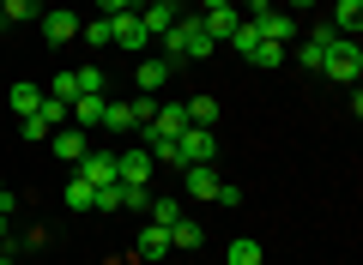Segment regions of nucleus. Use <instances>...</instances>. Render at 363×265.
<instances>
[{"label":"nucleus","mask_w":363,"mask_h":265,"mask_svg":"<svg viewBox=\"0 0 363 265\" xmlns=\"http://www.w3.org/2000/svg\"><path fill=\"white\" fill-rule=\"evenodd\" d=\"M224 265H260V247H255L248 235H236L230 247H224Z\"/></svg>","instance_id":"23"},{"label":"nucleus","mask_w":363,"mask_h":265,"mask_svg":"<svg viewBox=\"0 0 363 265\" xmlns=\"http://www.w3.org/2000/svg\"><path fill=\"white\" fill-rule=\"evenodd\" d=\"M104 109H109V90H85V97H73V126L97 133V126H104Z\"/></svg>","instance_id":"10"},{"label":"nucleus","mask_w":363,"mask_h":265,"mask_svg":"<svg viewBox=\"0 0 363 265\" xmlns=\"http://www.w3.org/2000/svg\"><path fill=\"white\" fill-rule=\"evenodd\" d=\"M248 30H255V42H279V49H285V42L297 37V18H291V13H255Z\"/></svg>","instance_id":"7"},{"label":"nucleus","mask_w":363,"mask_h":265,"mask_svg":"<svg viewBox=\"0 0 363 265\" xmlns=\"http://www.w3.org/2000/svg\"><path fill=\"white\" fill-rule=\"evenodd\" d=\"M169 247H176V241H169V229H164V223H152V229H140V259H164Z\"/></svg>","instance_id":"17"},{"label":"nucleus","mask_w":363,"mask_h":265,"mask_svg":"<svg viewBox=\"0 0 363 265\" xmlns=\"http://www.w3.org/2000/svg\"><path fill=\"white\" fill-rule=\"evenodd\" d=\"M188 109V126H218V102L212 97H194V102H182Z\"/></svg>","instance_id":"20"},{"label":"nucleus","mask_w":363,"mask_h":265,"mask_svg":"<svg viewBox=\"0 0 363 265\" xmlns=\"http://www.w3.org/2000/svg\"><path fill=\"white\" fill-rule=\"evenodd\" d=\"M145 211H152V223H176V217H182V199H176V193H152V205H145Z\"/></svg>","instance_id":"19"},{"label":"nucleus","mask_w":363,"mask_h":265,"mask_svg":"<svg viewBox=\"0 0 363 265\" xmlns=\"http://www.w3.org/2000/svg\"><path fill=\"white\" fill-rule=\"evenodd\" d=\"M182 133H188V109H182V102H157V114L140 126L145 145H152V139H182Z\"/></svg>","instance_id":"4"},{"label":"nucleus","mask_w":363,"mask_h":265,"mask_svg":"<svg viewBox=\"0 0 363 265\" xmlns=\"http://www.w3.org/2000/svg\"><path fill=\"white\" fill-rule=\"evenodd\" d=\"M236 25H242V13H236V6H212V13H200V30H206L212 42H230Z\"/></svg>","instance_id":"12"},{"label":"nucleus","mask_w":363,"mask_h":265,"mask_svg":"<svg viewBox=\"0 0 363 265\" xmlns=\"http://www.w3.org/2000/svg\"><path fill=\"white\" fill-rule=\"evenodd\" d=\"M55 126L43 121V114H25V121H18V139H49Z\"/></svg>","instance_id":"31"},{"label":"nucleus","mask_w":363,"mask_h":265,"mask_svg":"<svg viewBox=\"0 0 363 265\" xmlns=\"http://www.w3.org/2000/svg\"><path fill=\"white\" fill-rule=\"evenodd\" d=\"M279 61H285V49H279V42H255V49H248V66H260V73H272Z\"/></svg>","instance_id":"24"},{"label":"nucleus","mask_w":363,"mask_h":265,"mask_svg":"<svg viewBox=\"0 0 363 265\" xmlns=\"http://www.w3.org/2000/svg\"><path fill=\"white\" fill-rule=\"evenodd\" d=\"M67 205H73V211H91V181H67Z\"/></svg>","instance_id":"30"},{"label":"nucleus","mask_w":363,"mask_h":265,"mask_svg":"<svg viewBox=\"0 0 363 265\" xmlns=\"http://www.w3.org/2000/svg\"><path fill=\"white\" fill-rule=\"evenodd\" d=\"M49 145H55V157H61L67 169H79V157L91 151V133H85V126H73V121H67V126H55V133H49Z\"/></svg>","instance_id":"6"},{"label":"nucleus","mask_w":363,"mask_h":265,"mask_svg":"<svg viewBox=\"0 0 363 265\" xmlns=\"http://www.w3.org/2000/svg\"><path fill=\"white\" fill-rule=\"evenodd\" d=\"M73 85H79V97H85V90H109V73H104V66H79Z\"/></svg>","instance_id":"28"},{"label":"nucleus","mask_w":363,"mask_h":265,"mask_svg":"<svg viewBox=\"0 0 363 265\" xmlns=\"http://www.w3.org/2000/svg\"><path fill=\"white\" fill-rule=\"evenodd\" d=\"M128 109H133V126H145V121H152V114H157V97H145V90H140V97H133Z\"/></svg>","instance_id":"32"},{"label":"nucleus","mask_w":363,"mask_h":265,"mask_svg":"<svg viewBox=\"0 0 363 265\" xmlns=\"http://www.w3.org/2000/svg\"><path fill=\"white\" fill-rule=\"evenodd\" d=\"M91 211H121V181H109V187H91Z\"/></svg>","instance_id":"27"},{"label":"nucleus","mask_w":363,"mask_h":265,"mask_svg":"<svg viewBox=\"0 0 363 265\" xmlns=\"http://www.w3.org/2000/svg\"><path fill=\"white\" fill-rule=\"evenodd\" d=\"M140 6H176V0H140Z\"/></svg>","instance_id":"38"},{"label":"nucleus","mask_w":363,"mask_h":265,"mask_svg":"<svg viewBox=\"0 0 363 265\" xmlns=\"http://www.w3.org/2000/svg\"><path fill=\"white\" fill-rule=\"evenodd\" d=\"M116 175L128 181V187H152L157 163H152V151H145V145H128V151H116Z\"/></svg>","instance_id":"5"},{"label":"nucleus","mask_w":363,"mask_h":265,"mask_svg":"<svg viewBox=\"0 0 363 265\" xmlns=\"http://www.w3.org/2000/svg\"><path fill=\"white\" fill-rule=\"evenodd\" d=\"M133 85H140L145 97H157V90L169 85V61H164V54H157V61H140V66H133Z\"/></svg>","instance_id":"15"},{"label":"nucleus","mask_w":363,"mask_h":265,"mask_svg":"<svg viewBox=\"0 0 363 265\" xmlns=\"http://www.w3.org/2000/svg\"><path fill=\"white\" fill-rule=\"evenodd\" d=\"M321 73L333 78V85H357V78H363V49H357V37H333V42H327Z\"/></svg>","instance_id":"2"},{"label":"nucleus","mask_w":363,"mask_h":265,"mask_svg":"<svg viewBox=\"0 0 363 265\" xmlns=\"http://www.w3.org/2000/svg\"><path fill=\"white\" fill-rule=\"evenodd\" d=\"M97 133H140V126H133V109H128V102H109Z\"/></svg>","instance_id":"18"},{"label":"nucleus","mask_w":363,"mask_h":265,"mask_svg":"<svg viewBox=\"0 0 363 265\" xmlns=\"http://www.w3.org/2000/svg\"><path fill=\"white\" fill-rule=\"evenodd\" d=\"M157 49H164V61L176 66V61H206V54L218 49V42H212L206 30H200V18H194V13H176V25H169L164 37H157Z\"/></svg>","instance_id":"1"},{"label":"nucleus","mask_w":363,"mask_h":265,"mask_svg":"<svg viewBox=\"0 0 363 265\" xmlns=\"http://www.w3.org/2000/svg\"><path fill=\"white\" fill-rule=\"evenodd\" d=\"M109 42H116V49H145L140 18H133V13H116V18H109Z\"/></svg>","instance_id":"14"},{"label":"nucleus","mask_w":363,"mask_h":265,"mask_svg":"<svg viewBox=\"0 0 363 265\" xmlns=\"http://www.w3.org/2000/svg\"><path fill=\"white\" fill-rule=\"evenodd\" d=\"M333 37H339V30H333V25H321L315 37H303V42H297V66H303V73H321V61H327V42H333Z\"/></svg>","instance_id":"11"},{"label":"nucleus","mask_w":363,"mask_h":265,"mask_svg":"<svg viewBox=\"0 0 363 265\" xmlns=\"http://www.w3.org/2000/svg\"><path fill=\"white\" fill-rule=\"evenodd\" d=\"M37 109H43V90H37V85H13V114H18V121L37 114Z\"/></svg>","instance_id":"22"},{"label":"nucleus","mask_w":363,"mask_h":265,"mask_svg":"<svg viewBox=\"0 0 363 265\" xmlns=\"http://www.w3.org/2000/svg\"><path fill=\"white\" fill-rule=\"evenodd\" d=\"M97 13H104V18H116V13H133V0H97Z\"/></svg>","instance_id":"34"},{"label":"nucleus","mask_w":363,"mask_h":265,"mask_svg":"<svg viewBox=\"0 0 363 265\" xmlns=\"http://www.w3.org/2000/svg\"><path fill=\"white\" fill-rule=\"evenodd\" d=\"M79 42H85V49H109V18H91V25H79Z\"/></svg>","instance_id":"26"},{"label":"nucleus","mask_w":363,"mask_h":265,"mask_svg":"<svg viewBox=\"0 0 363 265\" xmlns=\"http://www.w3.org/2000/svg\"><path fill=\"white\" fill-rule=\"evenodd\" d=\"M37 25H43V42H49V49H67V42H79V18L67 13V6H61V13H43Z\"/></svg>","instance_id":"9"},{"label":"nucleus","mask_w":363,"mask_h":265,"mask_svg":"<svg viewBox=\"0 0 363 265\" xmlns=\"http://www.w3.org/2000/svg\"><path fill=\"white\" fill-rule=\"evenodd\" d=\"M0 18L6 25H25V18H43V6L37 0H0Z\"/></svg>","instance_id":"21"},{"label":"nucleus","mask_w":363,"mask_h":265,"mask_svg":"<svg viewBox=\"0 0 363 265\" xmlns=\"http://www.w3.org/2000/svg\"><path fill=\"white\" fill-rule=\"evenodd\" d=\"M218 187H224V175L212 163H188L182 169V193H188V199H218Z\"/></svg>","instance_id":"8"},{"label":"nucleus","mask_w":363,"mask_h":265,"mask_svg":"<svg viewBox=\"0 0 363 265\" xmlns=\"http://www.w3.org/2000/svg\"><path fill=\"white\" fill-rule=\"evenodd\" d=\"M0 211H13V193H6V181H0Z\"/></svg>","instance_id":"37"},{"label":"nucleus","mask_w":363,"mask_h":265,"mask_svg":"<svg viewBox=\"0 0 363 265\" xmlns=\"http://www.w3.org/2000/svg\"><path fill=\"white\" fill-rule=\"evenodd\" d=\"M327 25L339 30V37H357V25H363V0H333V18Z\"/></svg>","instance_id":"16"},{"label":"nucleus","mask_w":363,"mask_h":265,"mask_svg":"<svg viewBox=\"0 0 363 265\" xmlns=\"http://www.w3.org/2000/svg\"><path fill=\"white\" fill-rule=\"evenodd\" d=\"M176 13L182 6H133V18H140V30H145V42H157L169 25H176Z\"/></svg>","instance_id":"13"},{"label":"nucleus","mask_w":363,"mask_h":265,"mask_svg":"<svg viewBox=\"0 0 363 265\" xmlns=\"http://www.w3.org/2000/svg\"><path fill=\"white\" fill-rule=\"evenodd\" d=\"M145 205H152V187H128L121 181V211H145Z\"/></svg>","instance_id":"29"},{"label":"nucleus","mask_w":363,"mask_h":265,"mask_svg":"<svg viewBox=\"0 0 363 265\" xmlns=\"http://www.w3.org/2000/svg\"><path fill=\"white\" fill-rule=\"evenodd\" d=\"M169 241H176V247H200V241H206V229L188 223V217H176V223H169Z\"/></svg>","instance_id":"25"},{"label":"nucleus","mask_w":363,"mask_h":265,"mask_svg":"<svg viewBox=\"0 0 363 265\" xmlns=\"http://www.w3.org/2000/svg\"><path fill=\"white\" fill-rule=\"evenodd\" d=\"M309 6H315V0H285V6H279V13H291V18H303V13H309Z\"/></svg>","instance_id":"35"},{"label":"nucleus","mask_w":363,"mask_h":265,"mask_svg":"<svg viewBox=\"0 0 363 265\" xmlns=\"http://www.w3.org/2000/svg\"><path fill=\"white\" fill-rule=\"evenodd\" d=\"M218 157V133L212 126H188L176 139V169H188V163H212Z\"/></svg>","instance_id":"3"},{"label":"nucleus","mask_w":363,"mask_h":265,"mask_svg":"<svg viewBox=\"0 0 363 265\" xmlns=\"http://www.w3.org/2000/svg\"><path fill=\"white\" fill-rule=\"evenodd\" d=\"M6 235H13V211H0V241H6Z\"/></svg>","instance_id":"36"},{"label":"nucleus","mask_w":363,"mask_h":265,"mask_svg":"<svg viewBox=\"0 0 363 265\" xmlns=\"http://www.w3.org/2000/svg\"><path fill=\"white\" fill-rule=\"evenodd\" d=\"M0 265H13V253H0Z\"/></svg>","instance_id":"39"},{"label":"nucleus","mask_w":363,"mask_h":265,"mask_svg":"<svg viewBox=\"0 0 363 265\" xmlns=\"http://www.w3.org/2000/svg\"><path fill=\"white\" fill-rule=\"evenodd\" d=\"M212 205H242V187H236V181H224V187H218V199H212Z\"/></svg>","instance_id":"33"},{"label":"nucleus","mask_w":363,"mask_h":265,"mask_svg":"<svg viewBox=\"0 0 363 265\" xmlns=\"http://www.w3.org/2000/svg\"><path fill=\"white\" fill-rule=\"evenodd\" d=\"M0 25H6V18H0Z\"/></svg>","instance_id":"40"}]
</instances>
